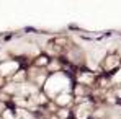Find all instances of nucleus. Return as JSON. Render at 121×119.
Masks as SVG:
<instances>
[{
  "mask_svg": "<svg viewBox=\"0 0 121 119\" xmlns=\"http://www.w3.org/2000/svg\"><path fill=\"white\" fill-rule=\"evenodd\" d=\"M3 39H5V41H10V39H12V34H7V36H5Z\"/></svg>",
  "mask_w": 121,
  "mask_h": 119,
  "instance_id": "2",
  "label": "nucleus"
},
{
  "mask_svg": "<svg viewBox=\"0 0 121 119\" xmlns=\"http://www.w3.org/2000/svg\"><path fill=\"white\" fill-rule=\"evenodd\" d=\"M25 31H26V33H36L38 29H36V28H31V26H28V28H25Z\"/></svg>",
  "mask_w": 121,
  "mask_h": 119,
  "instance_id": "1",
  "label": "nucleus"
}]
</instances>
